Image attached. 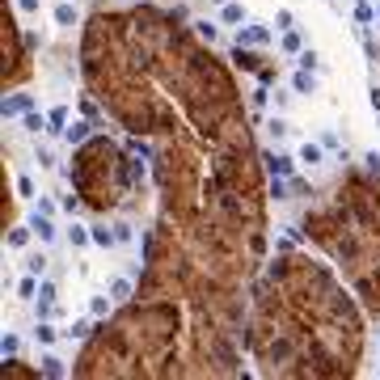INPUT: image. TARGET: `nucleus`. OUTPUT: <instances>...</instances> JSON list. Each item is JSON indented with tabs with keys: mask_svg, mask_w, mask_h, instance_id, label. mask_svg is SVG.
Here are the masks:
<instances>
[{
	"mask_svg": "<svg viewBox=\"0 0 380 380\" xmlns=\"http://www.w3.org/2000/svg\"><path fill=\"white\" fill-rule=\"evenodd\" d=\"M266 131H270V140H275V144H279V140H288V136H292L288 114H279V110H275V114H270V123H266Z\"/></svg>",
	"mask_w": 380,
	"mask_h": 380,
	"instance_id": "a878e982",
	"label": "nucleus"
},
{
	"mask_svg": "<svg viewBox=\"0 0 380 380\" xmlns=\"http://www.w3.org/2000/svg\"><path fill=\"white\" fill-rule=\"evenodd\" d=\"M114 237H118V245H131V241H136V224H123V220H118V224H114Z\"/></svg>",
	"mask_w": 380,
	"mask_h": 380,
	"instance_id": "c9c22d12",
	"label": "nucleus"
},
{
	"mask_svg": "<svg viewBox=\"0 0 380 380\" xmlns=\"http://www.w3.org/2000/svg\"><path fill=\"white\" fill-rule=\"evenodd\" d=\"M60 203H64V212H68V216H76V212H81V203H76L72 194H60Z\"/></svg>",
	"mask_w": 380,
	"mask_h": 380,
	"instance_id": "37998d69",
	"label": "nucleus"
},
{
	"mask_svg": "<svg viewBox=\"0 0 380 380\" xmlns=\"http://www.w3.org/2000/svg\"><path fill=\"white\" fill-rule=\"evenodd\" d=\"M30 228H34V237H38V245H55V241H60V224H55V216H42V212H30Z\"/></svg>",
	"mask_w": 380,
	"mask_h": 380,
	"instance_id": "20e7f679",
	"label": "nucleus"
},
{
	"mask_svg": "<svg viewBox=\"0 0 380 380\" xmlns=\"http://www.w3.org/2000/svg\"><path fill=\"white\" fill-rule=\"evenodd\" d=\"M270 199H275V203L288 199V177H270Z\"/></svg>",
	"mask_w": 380,
	"mask_h": 380,
	"instance_id": "e433bc0d",
	"label": "nucleus"
},
{
	"mask_svg": "<svg viewBox=\"0 0 380 380\" xmlns=\"http://www.w3.org/2000/svg\"><path fill=\"white\" fill-rule=\"evenodd\" d=\"M89 334H93V313H89V317L68 321V329H64V338H68V342H85Z\"/></svg>",
	"mask_w": 380,
	"mask_h": 380,
	"instance_id": "412c9836",
	"label": "nucleus"
},
{
	"mask_svg": "<svg viewBox=\"0 0 380 380\" xmlns=\"http://www.w3.org/2000/svg\"><path fill=\"white\" fill-rule=\"evenodd\" d=\"M296 64H300V68H309V72H317V76H325V72H329V64H325V60L317 55L313 47H304L300 55H296Z\"/></svg>",
	"mask_w": 380,
	"mask_h": 380,
	"instance_id": "393cba45",
	"label": "nucleus"
},
{
	"mask_svg": "<svg viewBox=\"0 0 380 380\" xmlns=\"http://www.w3.org/2000/svg\"><path fill=\"white\" fill-rule=\"evenodd\" d=\"M249 21V9L241 5V0H228V5H220V25H245Z\"/></svg>",
	"mask_w": 380,
	"mask_h": 380,
	"instance_id": "6ab92c4d",
	"label": "nucleus"
},
{
	"mask_svg": "<svg viewBox=\"0 0 380 380\" xmlns=\"http://www.w3.org/2000/svg\"><path fill=\"white\" fill-rule=\"evenodd\" d=\"M207 5H216V9H220V5H228V0H207Z\"/></svg>",
	"mask_w": 380,
	"mask_h": 380,
	"instance_id": "a18cd8bd",
	"label": "nucleus"
},
{
	"mask_svg": "<svg viewBox=\"0 0 380 380\" xmlns=\"http://www.w3.org/2000/svg\"><path fill=\"white\" fill-rule=\"evenodd\" d=\"M38 283H42L38 275H25V270H21V279H17V288H13L17 304H34V300H38Z\"/></svg>",
	"mask_w": 380,
	"mask_h": 380,
	"instance_id": "2eb2a0df",
	"label": "nucleus"
},
{
	"mask_svg": "<svg viewBox=\"0 0 380 380\" xmlns=\"http://www.w3.org/2000/svg\"><path fill=\"white\" fill-rule=\"evenodd\" d=\"M60 207H64V203H55L51 194H38V199H34V212H42V216H55Z\"/></svg>",
	"mask_w": 380,
	"mask_h": 380,
	"instance_id": "7c9ffc66",
	"label": "nucleus"
},
{
	"mask_svg": "<svg viewBox=\"0 0 380 380\" xmlns=\"http://www.w3.org/2000/svg\"><path fill=\"white\" fill-rule=\"evenodd\" d=\"M0 351H5V359H17V355H21V334H17V329H5V342H0Z\"/></svg>",
	"mask_w": 380,
	"mask_h": 380,
	"instance_id": "c85d7f7f",
	"label": "nucleus"
},
{
	"mask_svg": "<svg viewBox=\"0 0 380 380\" xmlns=\"http://www.w3.org/2000/svg\"><path fill=\"white\" fill-rule=\"evenodd\" d=\"M296 245H300V237H296V228H288V224H283V233H279L275 249H296Z\"/></svg>",
	"mask_w": 380,
	"mask_h": 380,
	"instance_id": "473e14b6",
	"label": "nucleus"
},
{
	"mask_svg": "<svg viewBox=\"0 0 380 380\" xmlns=\"http://www.w3.org/2000/svg\"><path fill=\"white\" fill-rule=\"evenodd\" d=\"M376 376H380V359H376Z\"/></svg>",
	"mask_w": 380,
	"mask_h": 380,
	"instance_id": "de8ad7c7",
	"label": "nucleus"
},
{
	"mask_svg": "<svg viewBox=\"0 0 380 380\" xmlns=\"http://www.w3.org/2000/svg\"><path fill=\"white\" fill-rule=\"evenodd\" d=\"M169 17L173 21H190V5H186V0H177V5H169Z\"/></svg>",
	"mask_w": 380,
	"mask_h": 380,
	"instance_id": "ea45409f",
	"label": "nucleus"
},
{
	"mask_svg": "<svg viewBox=\"0 0 380 380\" xmlns=\"http://www.w3.org/2000/svg\"><path fill=\"white\" fill-rule=\"evenodd\" d=\"M47 136H60L64 140V131H68V123H72V110H68V101H55V106L47 110Z\"/></svg>",
	"mask_w": 380,
	"mask_h": 380,
	"instance_id": "1a4fd4ad",
	"label": "nucleus"
},
{
	"mask_svg": "<svg viewBox=\"0 0 380 380\" xmlns=\"http://www.w3.org/2000/svg\"><path fill=\"white\" fill-rule=\"evenodd\" d=\"M30 241H34L30 220H25V224H9V233H5V249L9 253H25V249H30Z\"/></svg>",
	"mask_w": 380,
	"mask_h": 380,
	"instance_id": "423d86ee",
	"label": "nucleus"
},
{
	"mask_svg": "<svg viewBox=\"0 0 380 380\" xmlns=\"http://www.w3.org/2000/svg\"><path fill=\"white\" fill-rule=\"evenodd\" d=\"M317 140H321V144H325V152H342V148H346V144H342V140H338V131H329V127H325V131H321V136H317Z\"/></svg>",
	"mask_w": 380,
	"mask_h": 380,
	"instance_id": "72a5a7b5",
	"label": "nucleus"
},
{
	"mask_svg": "<svg viewBox=\"0 0 380 380\" xmlns=\"http://www.w3.org/2000/svg\"><path fill=\"white\" fill-rule=\"evenodd\" d=\"M38 300H60V283H55V279H47V275H42V283H38Z\"/></svg>",
	"mask_w": 380,
	"mask_h": 380,
	"instance_id": "2f4dec72",
	"label": "nucleus"
},
{
	"mask_svg": "<svg viewBox=\"0 0 380 380\" xmlns=\"http://www.w3.org/2000/svg\"><path fill=\"white\" fill-rule=\"evenodd\" d=\"M64 241H68L72 249H89V245H93V228H89V224H76V220H72V224L64 228Z\"/></svg>",
	"mask_w": 380,
	"mask_h": 380,
	"instance_id": "4468645a",
	"label": "nucleus"
},
{
	"mask_svg": "<svg viewBox=\"0 0 380 380\" xmlns=\"http://www.w3.org/2000/svg\"><path fill=\"white\" fill-rule=\"evenodd\" d=\"M359 161H364V169H368V173H376V177H380V152H376V148H368Z\"/></svg>",
	"mask_w": 380,
	"mask_h": 380,
	"instance_id": "4c0bfd02",
	"label": "nucleus"
},
{
	"mask_svg": "<svg viewBox=\"0 0 380 380\" xmlns=\"http://www.w3.org/2000/svg\"><path fill=\"white\" fill-rule=\"evenodd\" d=\"M376 21H380V5H376Z\"/></svg>",
	"mask_w": 380,
	"mask_h": 380,
	"instance_id": "49530a36",
	"label": "nucleus"
},
{
	"mask_svg": "<svg viewBox=\"0 0 380 380\" xmlns=\"http://www.w3.org/2000/svg\"><path fill=\"white\" fill-rule=\"evenodd\" d=\"M17 13H25V17H38V13H42V0H17Z\"/></svg>",
	"mask_w": 380,
	"mask_h": 380,
	"instance_id": "58836bf2",
	"label": "nucleus"
},
{
	"mask_svg": "<svg viewBox=\"0 0 380 380\" xmlns=\"http://www.w3.org/2000/svg\"><path fill=\"white\" fill-rule=\"evenodd\" d=\"M368 106H372V110L380 114V85H376V81L368 85Z\"/></svg>",
	"mask_w": 380,
	"mask_h": 380,
	"instance_id": "a19ab883",
	"label": "nucleus"
},
{
	"mask_svg": "<svg viewBox=\"0 0 380 380\" xmlns=\"http://www.w3.org/2000/svg\"><path fill=\"white\" fill-rule=\"evenodd\" d=\"M288 85H292V93H300V97H313V93H317V72L296 68V72L288 76Z\"/></svg>",
	"mask_w": 380,
	"mask_h": 380,
	"instance_id": "f8f14e48",
	"label": "nucleus"
},
{
	"mask_svg": "<svg viewBox=\"0 0 380 380\" xmlns=\"http://www.w3.org/2000/svg\"><path fill=\"white\" fill-rule=\"evenodd\" d=\"M51 21H55L60 30H72V25H81V9H76V0H60V5L51 9Z\"/></svg>",
	"mask_w": 380,
	"mask_h": 380,
	"instance_id": "9d476101",
	"label": "nucleus"
},
{
	"mask_svg": "<svg viewBox=\"0 0 380 380\" xmlns=\"http://www.w3.org/2000/svg\"><path fill=\"white\" fill-rule=\"evenodd\" d=\"M270 25L279 34L283 30H296V13H292V5H283V9H275V17H270Z\"/></svg>",
	"mask_w": 380,
	"mask_h": 380,
	"instance_id": "bb28decb",
	"label": "nucleus"
},
{
	"mask_svg": "<svg viewBox=\"0 0 380 380\" xmlns=\"http://www.w3.org/2000/svg\"><path fill=\"white\" fill-rule=\"evenodd\" d=\"M249 106H253V110L266 106V89H249Z\"/></svg>",
	"mask_w": 380,
	"mask_h": 380,
	"instance_id": "79ce46f5",
	"label": "nucleus"
},
{
	"mask_svg": "<svg viewBox=\"0 0 380 380\" xmlns=\"http://www.w3.org/2000/svg\"><path fill=\"white\" fill-rule=\"evenodd\" d=\"M270 38H275V25L270 21L249 17L245 25H237V47H266Z\"/></svg>",
	"mask_w": 380,
	"mask_h": 380,
	"instance_id": "f257e3e1",
	"label": "nucleus"
},
{
	"mask_svg": "<svg viewBox=\"0 0 380 380\" xmlns=\"http://www.w3.org/2000/svg\"><path fill=\"white\" fill-rule=\"evenodd\" d=\"M304 47H309V42H304L300 30H283V34H279V55H300Z\"/></svg>",
	"mask_w": 380,
	"mask_h": 380,
	"instance_id": "4be33fe9",
	"label": "nucleus"
},
{
	"mask_svg": "<svg viewBox=\"0 0 380 380\" xmlns=\"http://www.w3.org/2000/svg\"><path fill=\"white\" fill-rule=\"evenodd\" d=\"M21 270H25V275H38V279H42V275L51 270V253H47V249H25V258H21Z\"/></svg>",
	"mask_w": 380,
	"mask_h": 380,
	"instance_id": "ddd939ff",
	"label": "nucleus"
},
{
	"mask_svg": "<svg viewBox=\"0 0 380 380\" xmlns=\"http://www.w3.org/2000/svg\"><path fill=\"white\" fill-rule=\"evenodd\" d=\"M30 157H34V165H38L42 173H60V157H55V148H51L47 140H34Z\"/></svg>",
	"mask_w": 380,
	"mask_h": 380,
	"instance_id": "6e6552de",
	"label": "nucleus"
},
{
	"mask_svg": "<svg viewBox=\"0 0 380 380\" xmlns=\"http://www.w3.org/2000/svg\"><path fill=\"white\" fill-rule=\"evenodd\" d=\"M85 140H89V123H81V118H76V123H68L64 144H85Z\"/></svg>",
	"mask_w": 380,
	"mask_h": 380,
	"instance_id": "cd10ccee",
	"label": "nucleus"
},
{
	"mask_svg": "<svg viewBox=\"0 0 380 380\" xmlns=\"http://www.w3.org/2000/svg\"><path fill=\"white\" fill-rule=\"evenodd\" d=\"M81 114H89V118H97V106H93V101H89V97H81Z\"/></svg>",
	"mask_w": 380,
	"mask_h": 380,
	"instance_id": "c03bdc74",
	"label": "nucleus"
},
{
	"mask_svg": "<svg viewBox=\"0 0 380 380\" xmlns=\"http://www.w3.org/2000/svg\"><path fill=\"white\" fill-rule=\"evenodd\" d=\"M106 292H110V296H114L118 304H127V300L136 296V279H131V275H114L110 283H106Z\"/></svg>",
	"mask_w": 380,
	"mask_h": 380,
	"instance_id": "a211bd4d",
	"label": "nucleus"
},
{
	"mask_svg": "<svg viewBox=\"0 0 380 380\" xmlns=\"http://www.w3.org/2000/svg\"><path fill=\"white\" fill-rule=\"evenodd\" d=\"M17 123H21V136H30V140H42L47 127H51V123H47V110H25Z\"/></svg>",
	"mask_w": 380,
	"mask_h": 380,
	"instance_id": "0eeeda50",
	"label": "nucleus"
},
{
	"mask_svg": "<svg viewBox=\"0 0 380 380\" xmlns=\"http://www.w3.org/2000/svg\"><path fill=\"white\" fill-rule=\"evenodd\" d=\"M89 228H93V249H106V253H110V249L118 245L114 224H89Z\"/></svg>",
	"mask_w": 380,
	"mask_h": 380,
	"instance_id": "5701e85b",
	"label": "nucleus"
},
{
	"mask_svg": "<svg viewBox=\"0 0 380 380\" xmlns=\"http://www.w3.org/2000/svg\"><path fill=\"white\" fill-rule=\"evenodd\" d=\"M114 309H118V300H114V296H110L106 288H101V292H93V296H89V313H93V317H110Z\"/></svg>",
	"mask_w": 380,
	"mask_h": 380,
	"instance_id": "aec40b11",
	"label": "nucleus"
},
{
	"mask_svg": "<svg viewBox=\"0 0 380 380\" xmlns=\"http://www.w3.org/2000/svg\"><path fill=\"white\" fill-rule=\"evenodd\" d=\"M190 25H194V38L207 42V47H216V42L224 38V34H220V21H212V17H194Z\"/></svg>",
	"mask_w": 380,
	"mask_h": 380,
	"instance_id": "dca6fc26",
	"label": "nucleus"
},
{
	"mask_svg": "<svg viewBox=\"0 0 380 380\" xmlns=\"http://www.w3.org/2000/svg\"><path fill=\"white\" fill-rule=\"evenodd\" d=\"M296 161H300L304 169H321V165H325V144H321V140H300Z\"/></svg>",
	"mask_w": 380,
	"mask_h": 380,
	"instance_id": "39448f33",
	"label": "nucleus"
},
{
	"mask_svg": "<svg viewBox=\"0 0 380 380\" xmlns=\"http://www.w3.org/2000/svg\"><path fill=\"white\" fill-rule=\"evenodd\" d=\"M30 338H34L38 346H55V342L64 338V329H60V321H51V317H34Z\"/></svg>",
	"mask_w": 380,
	"mask_h": 380,
	"instance_id": "7ed1b4c3",
	"label": "nucleus"
},
{
	"mask_svg": "<svg viewBox=\"0 0 380 380\" xmlns=\"http://www.w3.org/2000/svg\"><path fill=\"white\" fill-rule=\"evenodd\" d=\"M262 165H266V173L270 177H296V157H288V152H279V148H266L262 152Z\"/></svg>",
	"mask_w": 380,
	"mask_h": 380,
	"instance_id": "f03ea898",
	"label": "nucleus"
},
{
	"mask_svg": "<svg viewBox=\"0 0 380 380\" xmlns=\"http://www.w3.org/2000/svg\"><path fill=\"white\" fill-rule=\"evenodd\" d=\"M144 5H152V0H144Z\"/></svg>",
	"mask_w": 380,
	"mask_h": 380,
	"instance_id": "09e8293b",
	"label": "nucleus"
},
{
	"mask_svg": "<svg viewBox=\"0 0 380 380\" xmlns=\"http://www.w3.org/2000/svg\"><path fill=\"white\" fill-rule=\"evenodd\" d=\"M351 17L359 21V25H372V21H376V9H372V0H359V5L351 9Z\"/></svg>",
	"mask_w": 380,
	"mask_h": 380,
	"instance_id": "c756f323",
	"label": "nucleus"
},
{
	"mask_svg": "<svg viewBox=\"0 0 380 380\" xmlns=\"http://www.w3.org/2000/svg\"><path fill=\"white\" fill-rule=\"evenodd\" d=\"M355 5H359V0H355Z\"/></svg>",
	"mask_w": 380,
	"mask_h": 380,
	"instance_id": "8fccbe9b",
	"label": "nucleus"
},
{
	"mask_svg": "<svg viewBox=\"0 0 380 380\" xmlns=\"http://www.w3.org/2000/svg\"><path fill=\"white\" fill-rule=\"evenodd\" d=\"M38 372L42 376H51V380H60V376H68V368H64V359L51 346H42V355H38Z\"/></svg>",
	"mask_w": 380,
	"mask_h": 380,
	"instance_id": "f3484780",
	"label": "nucleus"
},
{
	"mask_svg": "<svg viewBox=\"0 0 380 380\" xmlns=\"http://www.w3.org/2000/svg\"><path fill=\"white\" fill-rule=\"evenodd\" d=\"M270 101H275V110H279V114H288V110H292V89H275V97H270Z\"/></svg>",
	"mask_w": 380,
	"mask_h": 380,
	"instance_id": "f704fd0d",
	"label": "nucleus"
},
{
	"mask_svg": "<svg viewBox=\"0 0 380 380\" xmlns=\"http://www.w3.org/2000/svg\"><path fill=\"white\" fill-rule=\"evenodd\" d=\"M13 190H17L21 203H34V199H38V182H34L30 173H17V177H13Z\"/></svg>",
	"mask_w": 380,
	"mask_h": 380,
	"instance_id": "b1692460",
	"label": "nucleus"
},
{
	"mask_svg": "<svg viewBox=\"0 0 380 380\" xmlns=\"http://www.w3.org/2000/svg\"><path fill=\"white\" fill-rule=\"evenodd\" d=\"M25 110H34V97H30V93H9V97H5V106H0V114H5V123L21 118Z\"/></svg>",
	"mask_w": 380,
	"mask_h": 380,
	"instance_id": "9b49d317",
	"label": "nucleus"
}]
</instances>
